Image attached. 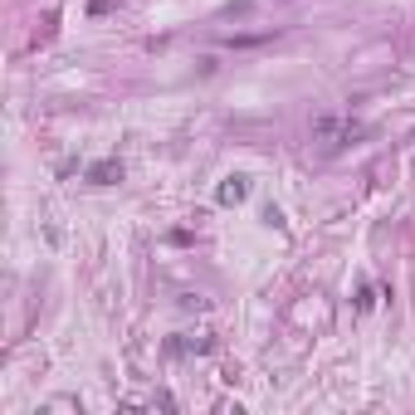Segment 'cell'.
<instances>
[{"label": "cell", "instance_id": "cell-3", "mask_svg": "<svg viewBox=\"0 0 415 415\" xmlns=\"http://www.w3.org/2000/svg\"><path fill=\"white\" fill-rule=\"evenodd\" d=\"M244 191H249V186H244L240 176H230V181L220 186V200H225V205H235V200H244Z\"/></svg>", "mask_w": 415, "mask_h": 415}, {"label": "cell", "instance_id": "cell-2", "mask_svg": "<svg viewBox=\"0 0 415 415\" xmlns=\"http://www.w3.org/2000/svg\"><path fill=\"white\" fill-rule=\"evenodd\" d=\"M118 176H123V167H118V162H98V167L88 171V181H93V186H108V181H118Z\"/></svg>", "mask_w": 415, "mask_h": 415}, {"label": "cell", "instance_id": "cell-1", "mask_svg": "<svg viewBox=\"0 0 415 415\" xmlns=\"http://www.w3.org/2000/svg\"><path fill=\"white\" fill-rule=\"evenodd\" d=\"M361 132V123H352V118H318L313 123V142L323 147V151H337V147H347V142H357Z\"/></svg>", "mask_w": 415, "mask_h": 415}]
</instances>
